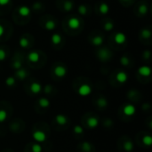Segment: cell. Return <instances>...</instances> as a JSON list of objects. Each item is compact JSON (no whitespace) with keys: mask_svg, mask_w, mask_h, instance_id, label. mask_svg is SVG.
Returning a JSON list of instances; mask_svg holds the SVG:
<instances>
[{"mask_svg":"<svg viewBox=\"0 0 152 152\" xmlns=\"http://www.w3.org/2000/svg\"><path fill=\"white\" fill-rule=\"evenodd\" d=\"M101 27L103 28L104 30L106 31H110L114 29L115 27V23L112 19L110 18H104L101 21Z\"/></svg>","mask_w":152,"mask_h":152,"instance_id":"obj_37","label":"cell"},{"mask_svg":"<svg viewBox=\"0 0 152 152\" xmlns=\"http://www.w3.org/2000/svg\"><path fill=\"white\" fill-rule=\"evenodd\" d=\"M88 41L90 42L91 45H94V46H101L104 41L103 33L99 30H93L89 35Z\"/></svg>","mask_w":152,"mask_h":152,"instance_id":"obj_21","label":"cell"},{"mask_svg":"<svg viewBox=\"0 0 152 152\" xmlns=\"http://www.w3.org/2000/svg\"><path fill=\"white\" fill-rule=\"evenodd\" d=\"M127 98L129 99L132 102L138 103V102H140L142 101V93L140 91L135 90V89H132L127 92Z\"/></svg>","mask_w":152,"mask_h":152,"instance_id":"obj_32","label":"cell"},{"mask_svg":"<svg viewBox=\"0 0 152 152\" xmlns=\"http://www.w3.org/2000/svg\"><path fill=\"white\" fill-rule=\"evenodd\" d=\"M12 0H0V15L5 14L10 11Z\"/></svg>","mask_w":152,"mask_h":152,"instance_id":"obj_35","label":"cell"},{"mask_svg":"<svg viewBox=\"0 0 152 152\" xmlns=\"http://www.w3.org/2000/svg\"><path fill=\"white\" fill-rule=\"evenodd\" d=\"M39 25L41 28L46 30H53L58 27V21L54 16L46 14L43 15L39 19Z\"/></svg>","mask_w":152,"mask_h":152,"instance_id":"obj_9","label":"cell"},{"mask_svg":"<svg viewBox=\"0 0 152 152\" xmlns=\"http://www.w3.org/2000/svg\"><path fill=\"white\" fill-rule=\"evenodd\" d=\"M135 142L140 147H150L152 142V138L149 133L142 131L136 135Z\"/></svg>","mask_w":152,"mask_h":152,"instance_id":"obj_18","label":"cell"},{"mask_svg":"<svg viewBox=\"0 0 152 152\" xmlns=\"http://www.w3.org/2000/svg\"><path fill=\"white\" fill-rule=\"evenodd\" d=\"M30 10L34 11L35 13H42V12L45 10V5L41 3V2H35L33 3Z\"/></svg>","mask_w":152,"mask_h":152,"instance_id":"obj_42","label":"cell"},{"mask_svg":"<svg viewBox=\"0 0 152 152\" xmlns=\"http://www.w3.org/2000/svg\"><path fill=\"white\" fill-rule=\"evenodd\" d=\"M119 2L123 6L128 7V6L134 5L136 2V0H119Z\"/></svg>","mask_w":152,"mask_h":152,"instance_id":"obj_45","label":"cell"},{"mask_svg":"<svg viewBox=\"0 0 152 152\" xmlns=\"http://www.w3.org/2000/svg\"><path fill=\"white\" fill-rule=\"evenodd\" d=\"M139 39L143 44L150 45L151 42V28L145 27L143 28L139 34Z\"/></svg>","mask_w":152,"mask_h":152,"instance_id":"obj_29","label":"cell"},{"mask_svg":"<svg viewBox=\"0 0 152 152\" xmlns=\"http://www.w3.org/2000/svg\"><path fill=\"white\" fill-rule=\"evenodd\" d=\"M71 125V120L67 116L60 114L55 116L52 120V126L56 132H63L67 130Z\"/></svg>","mask_w":152,"mask_h":152,"instance_id":"obj_7","label":"cell"},{"mask_svg":"<svg viewBox=\"0 0 152 152\" xmlns=\"http://www.w3.org/2000/svg\"><path fill=\"white\" fill-rule=\"evenodd\" d=\"M24 90L29 95H37L42 91V86L40 83H38V81L35 80L34 78L29 77L26 80Z\"/></svg>","mask_w":152,"mask_h":152,"instance_id":"obj_10","label":"cell"},{"mask_svg":"<svg viewBox=\"0 0 152 152\" xmlns=\"http://www.w3.org/2000/svg\"><path fill=\"white\" fill-rule=\"evenodd\" d=\"M51 73L55 80L62 79L68 73V68L62 62H56L52 67Z\"/></svg>","mask_w":152,"mask_h":152,"instance_id":"obj_12","label":"cell"},{"mask_svg":"<svg viewBox=\"0 0 152 152\" xmlns=\"http://www.w3.org/2000/svg\"><path fill=\"white\" fill-rule=\"evenodd\" d=\"M84 129H83V127H82V125H76L73 128V135L77 139H81V138H83L84 136Z\"/></svg>","mask_w":152,"mask_h":152,"instance_id":"obj_40","label":"cell"},{"mask_svg":"<svg viewBox=\"0 0 152 152\" xmlns=\"http://www.w3.org/2000/svg\"><path fill=\"white\" fill-rule=\"evenodd\" d=\"M26 128V124L21 118H17L12 119L9 123V129L14 134H21Z\"/></svg>","mask_w":152,"mask_h":152,"instance_id":"obj_17","label":"cell"},{"mask_svg":"<svg viewBox=\"0 0 152 152\" xmlns=\"http://www.w3.org/2000/svg\"><path fill=\"white\" fill-rule=\"evenodd\" d=\"M53 47L56 50H61L64 45V38L61 33H55L51 38Z\"/></svg>","mask_w":152,"mask_h":152,"instance_id":"obj_27","label":"cell"},{"mask_svg":"<svg viewBox=\"0 0 152 152\" xmlns=\"http://www.w3.org/2000/svg\"><path fill=\"white\" fill-rule=\"evenodd\" d=\"M19 43H20V45L22 49L29 50L34 45V38L31 34H29V33L23 34L20 38Z\"/></svg>","mask_w":152,"mask_h":152,"instance_id":"obj_22","label":"cell"},{"mask_svg":"<svg viewBox=\"0 0 152 152\" xmlns=\"http://www.w3.org/2000/svg\"><path fill=\"white\" fill-rule=\"evenodd\" d=\"M77 152H96L95 146L88 142H82L77 147Z\"/></svg>","mask_w":152,"mask_h":152,"instance_id":"obj_31","label":"cell"},{"mask_svg":"<svg viewBox=\"0 0 152 152\" xmlns=\"http://www.w3.org/2000/svg\"><path fill=\"white\" fill-rule=\"evenodd\" d=\"M16 83H17V79L14 77H9L6 78L5 80V84L8 87L12 88V87H14L16 86Z\"/></svg>","mask_w":152,"mask_h":152,"instance_id":"obj_43","label":"cell"},{"mask_svg":"<svg viewBox=\"0 0 152 152\" xmlns=\"http://www.w3.org/2000/svg\"><path fill=\"white\" fill-rule=\"evenodd\" d=\"M120 63L126 68H133L134 62L133 57L129 54H125L120 58Z\"/></svg>","mask_w":152,"mask_h":152,"instance_id":"obj_34","label":"cell"},{"mask_svg":"<svg viewBox=\"0 0 152 152\" xmlns=\"http://www.w3.org/2000/svg\"><path fill=\"white\" fill-rule=\"evenodd\" d=\"M50 106V101L46 98H40L35 103V110L38 113H45Z\"/></svg>","mask_w":152,"mask_h":152,"instance_id":"obj_25","label":"cell"},{"mask_svg":"<svg viewBox=\"0 0 152 152\" xmlns=\"http://www.w3.org/2000/svg\"><path fill=\"white\" fill-rule=\"evenodd\" d=\"M15 78L17 80H20V81H23V80H27L29 77V72L27 68H25L24 67H22L17 71H15Z\"/></svg>","mask_w":152,"mask_h":152,"instance_id":"obj_33","label":"cell"},{"mask_svg":"<svg viewBox=\"0 0 152 152\" xmlns=\"http://www.w3.org/2000/svg\"><path fill=\"white\" fill-rule=\"evenodd\" d=\"M50 127L47 123L38 122L33 125L31 134L36 141L41 142L47 139L50 134Z\"/></svg>","mask_w":152,"mask_h":152,"instance_id":"obj_3","label":"cell"},{"mask_svg":"<svg viewBox=\"0 0 152 152\" xmlns=\"http://www.w3.org/2000/svg\"><path fill=\"white\" fill-rule=\"evenodd\" d=\"M96 56L101 62H107L112 59L113 52L110 47L109 48L107 46H103V47H101L96 51Z\"/></svg>","mask_w":152,"mask_h":152,"instance_id":"obj_20","label":"cell"},{"mask_svg":"<svg viewBox=\"0 0 152 152\" xmlns=\"http://www.w3.org/2000/svg\"><path fill=\"white\" fill-rule=\"evenodd\" d=\"M137 79L142 83H148L150 80V68L148 66H142L138 69Z\"/></svg>","mask_w":152,"mask_h":152,"instance_id":"obj_24","label":"cell"},{"mask_svg":"<svg viewBox=\"0 0 152 152\" xmlns=\"http://www.w3.org/2000/svg\"><path fill=\"white\" fill-rule=\"evenodd\" d=\"M142 57H143V60L145 61H149L150 60V57H151V53L149 50H146L143 52V54H142Z\"/></svg>","mask_w":152,"mask_h":152,"instance_id":"obj_46","label":"cell"},{"mask_svg":"<svg viewBox=\"0 0 152 152\" xmlns=\"http://www.w3.org/2000/svg\"><path fill=\"white\" fill-rule=\"evenodd\" d=\"M113 125H114V123L110 118H104L102 120V125L105 128H111L113 126Z\"/></svg>","mask_w":152,"mask_h":152,"instance_id":"obj_44","label":"cell"},{"mask_svg":"<svg viewBox=\"0 0 152 152\" xmlns=\"http://www.w3.org/2000/svg\"><path fill=\"white\" fill-rule=\"evenodd\" d=\"M99 122H100L99 116L94 112H87L81 118L82 127L88 128V129L96 127L99 125Z\"/></svg>","mask_w":152,"mask_h":152,"instance_id":"obj_8","label":"cell"},{"mask_svg":"<svg viewBox=\"0 0 152 152\" xmlns=\"http://www.w3.org/2000/svg\"><path fill=\"white\" fill-rule=\"evenodd\" d=\"M2 152H14L13 149H4Z\"/></svg>","mask_w":152,"mask_h":152,"instance_id":"obj_48","label":"cell"},{"mask_svg":"<svg viewBox=\"0 0 152 152\" xmlns=\"http://www.w3.org/2000/svg\"><path fill=\"white\" fill-rule=\"evenodd\" d=\"M74 90L81 96H86L92 92V85L88 78L77 77L73 82Z\"/></svg>","mask_w":152,"mask_h":152,"instance_id":"obj_5","label":"cell"},{"mask_svg":"<svg viewBox=\"0 0 152 152\" xmlns=\"http://www.w3.org/2000/svg\"><path fill=\"white\" fill-rule=\"evenodd\" d=\"M62 27L69 36H77L84 29V21L79 14H71L63 20Z\"/></svg>","mask_w":152,"mask_h":152,"instance_id":"obj_1","label":"cell"},{"mask_svg":"<svg viewBox=\"0 0 152 152\" xmlns=\"http://www.w3.org/2000/svg\"><path fill=\"white\" fill-rule=\"evenodd\" d=\"M25 62L32 68H40L46 62V55L38 50H32L26 55Z\"/></svg>","mask_w":152,"mask_h":152,"instance_id":"obj_2","label":"cell"},{"mask_svg":"<svg viewBox=\"0 0 152 152\" xmlns=\"http://www.w3.org/2000/svg\"><path fill=\"white\" fill-rule=\"evenodd\" d=\"M148 9H149V5L147 4V2L145 0H142V1H140L139 3H137V5L134 7V14L137 16L140 17H143L148 14Z\"/></svg>","mask_w":152,"mask_h":152,"instance_id":"obj_28","label":"cell"},{"mask_svg":"<svg viewBox=\"0 0 152 152\" xmlns=\"http://www.w3.org/2000/svg\"><path fill=\"white\" fill-rule=\"evenodd\" d=\"M77 12L80 16H88L92 14V9L89 5L82 4L77 7Z\"/></svg>","mask_w":152,"mask_h":152,"instance_id":"obj_36","label":"cell"},{"mask_svg":"<svg viewBox=\"0 0 152 152\" xmlns=\"http://www.w3.org/2000/svg\"><path fill=\"white\" fill-rule=\"evenodd\" d=\"M116 147L119 152H132L134 149V142L132 140L126 136H121L116 142Z\"/></svg>","mask_w":152,"mask_h":152,"instance_id":"obj_13","label":"cell"},{"mask_svg":"<svg viewBox=\"0 0 152 152\" xmlns=\"http://www.w3.org/2000/svg\"><path fill=\"white\" fill-rule=\"evenodd\" d=\"M25 60H26V56L23 53L21 52L15 53L14 57L11 59V63H10L11 68L14 69V71H17V69L23 67V63H25Z\"/></svg>","mask_w":152,"mask_h":152,"instance_id":"obj_19","label":"cell"},{"mask_svg":"<svg viewBox=\"0 0 152 152\" xmlns=\"http://www.w3.org/2000/svg\"><path fill=\"white\" fill-rule=\"evenodd\" d=\"M42 147L38 143H28L24 148V152H41Z\"/></svg>","mask_w":152,"mask_h":152,"instance_id":"obj_38","label":"cell"},{"mask_svg":"<svg viewBox=\"0 0 152 152\" xmlns=\"http://www.w3.org/2000/svg\"><path fill=\"white\" fill-rule=\"evenodd\" d=\"M44 92L48 96H54L57 93V89L52 85H46L44 87Z\"/></svg>","mask_w":152,"mask_h":152,"instance_id":"obj_41","label":"cell"},{"mask_svg":"<svg viewBox=\"0 0 152 152\" xmlns=\"http://www.w3.org/2000/svg\"><path fill=\"white\" fill-rule=\"evenodd\" d=\"M56 5L59 10L67 13V12H71L73 10L75 6V2L74 0H57Z\"/></svg>","mask_w":152,"mask_h":152,"instance_id":"obj_23","label":"cell"},{"mask_svg":"<svg viewBox=\"0 0 152 152\" xmlns=\"http://www.w3.org/2000/svg\"><path fill=\"white\" fill-rule=\"evenodd\" d=\"M13 33V27L7 21H0V42L9 39Z\"/></svg>","mask_w":152,"mask_h":152,"instance_id":"obj_14","label":"cell"},{"mask_svg":"<svg viewBox=\"0 0 152 152\" xmlns=\"http://www.w3.org/2000/svg\"><path fill=\"white\" fill-rule=\"evenodd\" d=\"M135 113V108L133 104L126 103L125 105H122L121 108L118 110V116L119 118L124 121H129L131 120V118Z\"/></svg>","mask_w":152,"mask_h":152,"instance_id":"obj_11","label":"cell"},{"mask_svg":"<svg viewBox=\"0 0 152 152\" xmlns=\"http://www.w3.org/2000/svg\"><path fill=\"white\" fill-rule=\"evenodd\" d=\"M13 114V107L5 101H0V122L8 119Z\"/></svg>","mask_w":152,"mask_h":152,"instance_id":"obj_16","label":"cell"},{"mask_svg":"<svg viewBox=\"0 0 152 152\" xmlns=\"http://www.w3.org/2000/svg\"><path fill=\"white\" fill-rule=\"evenodd\" d=\"M92 103L98 110H103L106 109L107 106H108L107 99L101 94H97V95H95L94 97H93Z\"/></svg>","mask_w":152,"mask_h":152,"instance_id":"obj_26","label":"cell"},{"mask_svg":"<svg viewBox=\"0 0 152 152\" xmlns=\"http://www.w3.org/2000/svg\"><path fill=\"white\" fill-rule=\"evenodd\" d=\"M110 47L114 50H122L127 45L125 35L122 32H116L112 34L109 38Z\"/></svg>","mask_w":152,"mask_h":152,"instance_id":"obj_6","label":"cell"},{"mask_svg":"<svg viewBox=\"0 0 152 152\" xmlns=\"http://www.w3.org/2000/svg\"><path fill=\"white\" fill-rule=\"evenodd\" d=\"M142 110H143V111H149V110H150V105H149V103L147 102V103L143 104Z\"/></svg>","mask_w":152,"mask_h":152,"instance_id":"obj_47","label":"cell"},{"mask_svg":"<svg viewBox=\"0 0 152 152\" xmlns=\"http://www.w3.org/2000/svg\"><path fill=\"white\" fill-rule=\"evenodd\" d=\"M10 49L5 45H0V61H5L9 57Z\"/></svg>","mask_w":152,"mask_h":152,"instance_id":"obj_39","label":"cell"},{"mask_svg":"<svg viewBox=\"0 0 152 152\" xmlns=\"http://www.w3.org/2000/svg\"><path fill=\"white\" fill-rule=\"evenodd\" d=\"M128 77L127 74L121 69L115 71L110 77V83L113 86H120L121 85L125 84Z\"/></svg>","mask_w":152,"mask_h":152,"instance_id":"obj_15","label":"cell"},{"mask_svg":"<svg viewBox=\"0 0 152 152\" xmlns=\"http://www.w3.org/2000/svg\"><path fill=\"white\" fill-rule=\"evenodd\" d=\"M31 18V10L28 6H20L13 13V19L19 25H24L29 21Z\"/></svg>","mask_w":152,"mask_h":152,"instance_id":"obj_4","label":"cell"},{"mask_svg":"<svg viewBox=\"0 0 152 152\" xmlns=\"http://www.w3.org/2000/svg\"><path fill=\"white\" fill-rule=\"evenodd\" d=\"M94 10L98 15H106L110 12V6L106 2L101 1V2L96 3L94 6Z\"/></svg>","mask_w":152,"mask_h":152,"instance_id":"obj_30","label":"cell"}]
</instances>
